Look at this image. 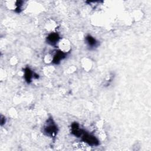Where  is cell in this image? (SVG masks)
Segmentation results:
<instances>
[{"instance_id": "6", "label": "cell", "mask_w": 151, "mask_h": 151, "mask_svg": "<svg viewBox=\"0 0 151 151\" xmlns=\"http://www.w3.org/2000/svg\"><path fill=\"white\" fill-rule=\"evenodd\" d=\"M86 41L87 42V44L89 45L90 46H91V47L95 46L96 44H97L96 40L93 37H92V36H89L86 37Z\"/></svg>"}, {"instance_id": "2", "label": "cell", "mask_w": 151, "mask_h": 151, "mask_svg": "<svg viewBox=\"0 0 151 151\" xmlns=\"http://www.w3.org/2000/svg\"><path fill=\"white\" fill-rule=\"evenodd\" d=\"M82 137L84 142L87 145L95 146V145H97L99 144L98 140L93 135H89L87 133H84L82 136Z\"/></svg>"}, {"instance_id": "5", "label": "cell", "mask_w": 151, "mask_h": 151, "mask_svg": "<svg viewBox=\"0 0 151 151\" xmlns=\"http://www.w3.org/2000/svg\"><path fill=\"white\" fill-rule=\"evenodd\" d=\"M58 39H59V36L56 33H52L50 34L47 37V40L49 42H50V43H51V44H56L58 41Z\"/></svg>"}, {"instance_id": "7", "label": "cell", "mask_w": 151, "mask_h": 151, "mask_svg": "<svg viewBox=\"0 0 151 151\" xmlns=\"http://www.w3.org/2000/svg\"><path fill=\"white\" fill-rule=\"evenodd\" d=\"M33 78V73L29 69H27L25 70V80L30 82L32 80V78Z\"/></svg>"}, {"instance_id": "4", "label": "cell", "mask_w": 151, "mask_h": 151, "mask_svg": "<svg viewBox=\"0 0 151 151\" xmlns=\"http://www.w3.org/2000/svg\"><path fill=\"white\" fill-rule=\"evenodd\" d=\"M65 57V53L63 51L57 52L53 58V62L56 64H58L62 59Z\"/></svg>"}, {"instance_id": "3", "label": "cell", "mask_w": 151, "mask_h": 151, "mask_svg": "<svg viewBox=\"0 0 151 151\" xmlns=\"http://www.w3.org/2000/svg\"><path fill=\"white\" fill-rule=\"evenodd\" d=\"M71 132H72V133L74 134L76 137H82L83 135L84 134L83 130L80 128L79 125L76 123H74L72 125Z\"/></svg>"}, {"instance_id": "1", "label": "cell", "mask_w": 151, "mask_h": 151, "mask_svg": "<svg viewBox=\"0 0 151 151\" xmlns=\"http://www.w3.org/2000/svg\"><path fill=\"white\" fill-rule=\"evenodd\" d=\"M44 132L47 135L50 137H53L57 132V127L52 120H49L46 125L44 126Z\"/></svg>"}]
</instances>
